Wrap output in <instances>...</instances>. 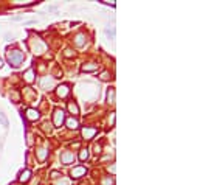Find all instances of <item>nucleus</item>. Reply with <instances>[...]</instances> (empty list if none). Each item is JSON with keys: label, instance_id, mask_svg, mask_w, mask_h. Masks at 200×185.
<instances>
[{"label": "nucleus", "instance_id": "6", "mask_svg": "<svg viewBox=\"0 0 200 185\" xmlns=\"http://www.w3.org/2000/svg\"><path fill=\"white\" fill-rule=\"evenodd\" d=\"M87 174V168L85 166H75L73 170H72V177H75V179H79V177H82V176H85Z\"/></svg>", "mask_w": 200, "mask_h": 185}, {"label": "nucleus", "instance_id": "10", "mask_svg": "<svg viewBox=\"0 0 200 185\" xmlns=\"http://www.w3.org/2000/svg\"><path fill=\"white\" fill-rule=\"evenodd\" d=\"M31 170H28V168H26V170H23L22 171V173H20V176H19V180L20 182H28L30 179H31Z\"/></svg>", "mask_w": 200, "mask_h": 185}, {"label": "nucleus", "instance_id": "13", "mask_svg": "<svg viewBox=\"0 0 200 185\" xmlns=\"http://www.w3.org/2000/svg\"><path fill=\"white\" fill-rule=\"evenodd\" d=\"M68 111H70V114L78 115V114H79V108H78V104H76V103H73V101H70V103H68Z\"/></svg>", "mask_w": 200, "mask_h": 185}, {"label": "nucleus", "instance_id": "28", "mask_svg": "<svg viewBox=\"0 0 200 185\" xmlns=\"http://www.w3.org/2000/svg\"><path fill=\"white\" fill-rule=\"evenodd\" d=\"M2 67H3V61H2V59H0V69H2Z\"/></svg>", "mask_w": 200, "mask_h": 185}, {"label": "nucleus", "instance_id": "15", "mask_svg": "<svg viewBox=\"0 0 200 185\" xmlns=\"http://www.w3.org/2000/svg\"><path fill=\"white\" fill-rule=\"evenodd\" d=\"M47 156H48V151H47L45 148H41V149L37 151V157H39V160H41V162H44V160H45Z\"/></svg>", "mask_w": 200, "mask_h": 185}, {"label": "nucleus", "instance_id": "2", "mask_svg": "<svg viewBox=\"0 0 200 185\" xmlns=\"http://www.w3.org/2000/svg\"><path fill=\"white\" fill-rule=\"evenodd\" d=\"M61 162L64 165H70L75 162V154L72 151H62L61 152Z\"/></svg>", "mask_w": 200, "mask_h": 185}, {"label": "nucleus", "instance_id": "20", "mask_svg": "<svg viewBox=\"0 0 200 185\" xmlns=\"http://www.w3.org/2000/svg\"><path fill=\"white\" fill-rule=\"evenodd\" d=\"M11 98L14 103H19L20 101V95H19V92H11Z\"/></svg>", "mask_w": 200, "mask_h": 185}, {"label": "nucleus", "instance_id": "3", "mask_svg": "<svg viewBox=\"0 0 200 185\" xmlns=\"http://www.w3.org/2000/svg\"><path fill=\"white\" fill-rule=\"evenodd\" d=\"M64 120H65L64 111H62V109H56L55 114H53V122H55V126H62Z\"/></svg>", "mask_w": 200, "mask_h": 185}, {"label": "nucleus", "instance_id": "23", "mask_svg": "<svg viewBox=\"0 0 200 185\" xmlns=\"http://www.w3.org/2000/svg\"><path fill=\"white\" fill-rule=\"evenodd\" d=\"M109 78H110L109 72H102V73H101V79H104V81H107Z\"/></svg>", "mask_w": 200, "mask_h": 185}, {"label": "nucleus", "instance_id": "7", "mask_svg": "<svg viewBox=\"0 0 200 185\" xmlns=\"http://www.w3.org/2000/svg\"><path fill=\"white\" fill-rule=\"evenodd\" d=\"M25 117H26V120H30V122H36V120H39V117H41V114H39V111H37V109H33V108H30V109H26V114H25Z\"/></svg>", "mask_w": 200, "mask_h": 185}, {"label": "nucleus", "instance_id": "8", "mask_svg": "<svg viewBox=\"0 0 200 185\" xmlns=\"http://www.w3.org/2000/svg\"><path fill=\"white\" fill-rule=\"evenodd\" d=\"M68 94H70V87H68V84H61V86L58 87V95H59L61 98H65Z\"/></svg>", "mask_w": 200, "mask_h": 185}, {"label": "nucleus", "instance_id": "4", "mask_svg": "<svg viewBox=\"0 0 200 185\" xmlns=\"http://www.w3.org/2000/svg\"><path fill=\"white\" fill-rule=\"evenodd\" d=\"M81 134H82V137H84L85 140H92L93 137L98 134V129H96V128H88V126H85V128H82Z\"/></svg>", "mask_w": 200, "mask_h": 185}, {"label": "nucleus", "instance_id": "18", "mask_svg": "<svg viewBox=\"0 0 200 185\" xmlns=\"http://www.w3.org/2000/svg\"><path fill=\"white\" fill-rule=\"evenodd\" d=\"M105 34L110 39H115V26H107V28H105Z\"/></svg>", "mask_w": 200, "mask_h": 185}, {"label": "nucleus", "instance_id": "27", "mask_svg": "<svg viewBox=\"0 0 200 185\" xmlns=\"http://www.w3.org/2000/svg\"><path fill=\"white\" fill-rule=\"evenodd\" d=\"M56 9H58L56 6H48V11H56Z\"/></svg>", "mask_w": 200, "mask_h": 185}, {"label": "nucleus", "instance_id": "11", "mask_svg": "<svg viewBox=\"0 0 200 185\" xmlns=\"http://www.w3.org/2000/svg\"><path fill=\"white\" fill-rule=\"evenodd\" d=\"M34 69H28V70H26L25 72V75H23V78H25V81L26 83H28V84H31L33 81H34Z\"/></svg>", "mask_w": 200, "mask_h": 185}, {"label": "nucleus", "instance_id": "26", "mask_svg": "<svg viewBox=\"0 0 200 185\" xmlns=\"http://www.w3.org/2000/svg\"><path fill=\"white\" fill-rule=\"evenodd\" d=\"M61 174L58 173V171H53V173H51V177H59Z\"/></svg>", "mask_w": 200, "mask_h": 185}, {"label": "nucleus", "instance_id": "9", "mask_svg": "<svg viewBox=\"0 0 200 185\" xmlns=\"http://www.w3.org/2000/svg\"><path fill=\"white\" fill-rule=\"evenodd\" d=\"M99 69V64H95V62H90V64H84L81 70L82 72H96Z\"/></svg>", "mask_w": 200, "mask_h": 185}, {"label": "nucleus", "instance_id": "16", "mask_svg": "<svg viewBox=\"0 0 200 185\" xmlns=\"http://www.w3.org/2000/svg\"><path fill=\"white\" fill-rule=\"evenodd\" d=\"M0 125H2L3 128H8L9 126V122H8V118L3 112H0Z\"/></svg>", "mask_w": 200, "mask_h": 185}, {"label": "nucleus", "instance_id": "1", "mask_svg": "<svg viewBox=\"0 0 200 185\" xmlns=\"http://www.w3.org/2000/svg\"><path fill=\"white\" fill-rule=\"evenodd\" d=\"M6 58H8V62H9L11 67H19L25 59V55H23V51L14 48V50H8Z\"/></svg>", "mask_w": 200, "mask_h": 185}, {"label": "nucleus", "instance_id": "22", "mask_svg": "<svg viewBox=\"0 0 200 185\" xmlns=\"http://www.w3.org/2000/svg\"><path fill=\"white\" fill-rule=\"evenodd\" d=\"M102 185H113V180H112L110 177H105V179L102 180Z\"/></svg>", "mask_w": 200, "mask_h": 185}, {"label": "nucleus", "instance_id": "14", "mask_svg": "<svg viewBox=\"0 0 200 185\" xmlns=\"http://www.w3.org/2000/svg\"><path fill=\"white\" fill-rule=\"evenodd\" d=\"M75 42H76V47H84L85 45V36L84 34H78Z\"/></svg>", "mask_w": 200, "mask_h": 185}, {"label": "nucleus", "instance_id": "24", "mask_svg": "<svg viewBox=\"0 0 200 185\" xmlns=\"http://www.w3.org/2000/svg\"><path fill=\"white\" fill-rule=\"evenodd\" d=\"M64 55H65L67 58H70V56H73V51H72V50H68V48H67V50H65V53H64Z\"/></svg>", "mask_w": 200, "mask_h": 185}, {"label": "nucleus", "instance_id": "25", "mask_svg": "<svg viewBox=\"0 0 200 185\" xmlns=\"http://www.w3.org/2000/svg\"><path fill=\"white\" fill-rule=\"evenodd\" d=\"M58 185H70V182L67 180V179H62V180H61V182H59Z\"/></svg>", "mask_w": 200, "mask_h": 185}, {"label": "nucleus", "instance_id": "5", "mask_svg": "<svg viewBox=\"0 0 200 185\" xmlns=\"http://www.w3.org/2000/svg\"><path fill=\"white\" fill-rule=\"evenodd\" d=\"M41 87L45 90H50L51 87H55V78L53 76H44L41 79Z\"/></svg>", "mask_w": 200, "mask_h": 185}, {"label": "nucleus", "instance_id": "19", "mask_svg": "<svg viewBox=\"0 0 200 185\" xmlns=\"http://www.w3.org/2000/svg\"><path fill=\"white\" fill-rule=\"evenodd\" d=\"M113 100H115V89H110L107 92V101L109 103H113Z\"/></svg>", "mask_w": 200, "mask_h": 185}, {"label": "nucleus", "instance_id": "21", "mask_svg": "<svg viewBox=\"0 0 200 185\" xmlns=\"http://www.w3.org/2000/svg\"><path fill=\"white\" fill-rule=\"evenodd\" d=\"M5 41H14V34L12 33H5Z\"/></svg>", "mask_w": 200, "mask_h": 185}, {"label": "nucleus", "instance_id": "12", "mask_svg": "<svg viewBox=\"0 0 200 185\" xmlns=\"http://www.w3.org/2000/svg\"><path fill=\"white\" fill-rule=\"evenodd\" d=\"M65 123H67V126H68L70 129H76V128L79 126V122L76 120V118H73V117H72V118H68V120H67Z\"/></svg>", "mask_w": 200, "mask_h": 185}, {"label": "nucleus", "instance_id": "17", "mask_svg": "<svg viewBox=\"0 0 200 185\" xmlns=\"http://www.w3.org/2000/svg\"><path fill=\"white\" fill-rule=\"evenodd\" d=\"M88 157H90L88 149H81V152H79V159H81L82 162H85V160H88Z\"/></svg>", "mask_w": 200, "mask_h": 185}]
</instances>
